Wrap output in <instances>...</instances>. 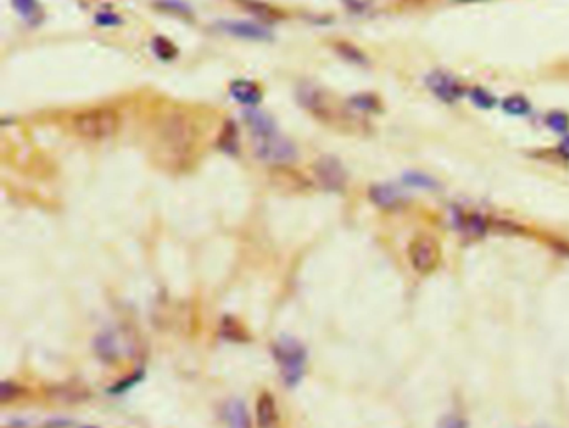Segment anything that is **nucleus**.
I'll use <instances>...</instances> for the list:
<instances>
[{"instance_id":"f257e3e1","label":"nucleus","mask_w":569,"mask_h":428,"mask_svg":"<svg viewBox=\"0 0 569 428\" xmlns=\"http://www.w3.org/2000/svg\"><path fill=\"white\" fill-rule=\"evenodd\" d=\"M120 114L112 107H92L71 117V130L87 142H107L120 130Z\"/></svg>"},{"instance_id":"f03ea898","label":"nucleus","mask_w":569,"mask_h":428,"mask_svg":"<svg viewBox=\"0 0 569 428\" xmlns=\"http://www.w3.org/2000/svg\"><path fill=\"white\" fill-rule=\"evenodd\" d=\"M157 135L160 152H165L170 159L189 157L196 145V127L189 117L177 112L160 120Z\"/></svg>"},{"instance_id":"7ed1b4c3","label":"nucleus","mask_w":569,"mask_h":428,"mask_svg":"<svg viewBox=\"0 0 569 428\" xmlns=\"http://www.w3.org/2000/svg\"><path fill=\"white\" fill-rule=\"evenodd\" d=\"M272 355H274L277 367H279L282 382L288 387H298L306 373V363H308V350L298 338L282 335L272 345Z\"/></svg>"},{"instance_id":"20e7f679","label":"nucleus","mask_w":569,"mask_h":428,"mask_svg":"<svg viewBox=\"0 0 569 428\" xmlns=\"http://www.w3.org/2000/svg\"><path fill=\"white\" fill-rule=\"evenodd\" d=\"M252 149H254L256 157L262 162L282 167L289 165L298 159V147L291 139L281 134L279 127L269 130L261 135L252 137Z\"/></svg>"},{"instance_id":"39448f33","label":"nucleus","mask_w":569,"mask_h":428,"mask_svg":"<svg viewBox=\"0 0 569 428\" xmlns=\"http://www.w3.org/2000/svg\"><path fill=\"white\" fill-rule=\"evenodd\" d=\"M409 262L417 274L427 275L437 269L441 262V247L437 240L427 235H419L409 243Z\"/></svg>"},{"instance_id":"423d86ee","label":"nucleus","mask_w":569,"mask_h":428,"mask_svg":"<svg viewBox=\"0 0 569 428\" xmlns=\"http://www.w3.org/2000/svg\"><path fill=\"white\" fill-rule=\"evenodd\" d=\"M314 177L324 191L340 192L348 183V172L344 165L333 155H324L315 160Z\"/></svg>"},{"instance_id":"0eeeda50","label":"nucleus","mask_w":569,"mask_h":428,"mask_svg":"<svg viewBox=\"0 0 569 428\" xmlns=\"http://www.w3.org/2000/svg\"><path fill=\"white\" fill-rule=\"evenodd\" d=\"M217 27L221 28L224 33H227V36L242 38V41L267 42L272 38V32L269 31V28L261 26V23H256V22L222 21L217 23Z\"/></svg>"},{"instance_id":"6e6552de","label":"nucleus","mask_w":569,"mask_h":428,"mask_svg":"<svg viewBox=\"0 0 569 428\" xmlns=\"http://www.w3.org/2000/svg\"><path fill=\"white\" fill-rule=\"evenodd\" d=\"M426 84L429 87L431 92L434 95L439 97L442 102L452 104L463 95V87L459 85V82L454 77L446 74V72H434L426 79Z\"/></svg>"},{"instance_id":"1a4fd4ad","label":"nucleus","mask_w":569,"mask_h":428,"mask_svg":"<svg viewBox=\"0 0 569 428\" xmlns=\"http://www.w3.org/2000/svg\"><path fill=\"white\" fill-rule=\"evenodd\" d=\"M229 94L237 104L249 107V109H256V105L261 104L262 100V89L259 84L247 79H237L231 82Z\"/></svg>"},{"instance_id":"9d476101","label":"nucleus","mask_w":569,"mask_h":428,"mask_svg":"<svg viewBox=\"0 0 569 428\" xmlns=\"http://www.w3.org/2000/svg\"><path fill=\"white\" fill-rule=\"evenodd\" d=\"M257 428H276L279 423V413L274 397L269 392H262L256 402Z\"/></svg>"},{"instance_id":"9b49d317","label":"nucleus","mask_w":569,"mask_h":428,"mask_svg":"<svg viewBox=\"0 0 569 428\" xmlns=\"http://www.w3.org/2000/svg\"><path fill=\"white\" fill-rule=\"evenodd\" d=\"M369 198L377 207L391 210V208H397L401 205L402 200H404V196L397 187L389 186V183H377V186L369 188Z\"/></svg>"},{"instance_id":"f8f14e48","label":"nucleus","mask_w":569,"mask_h":428,"mask_svg":"<svg viewBox=\"0 0 569 428\" xmlns=\"http://www.w3.org/2000/svg\"><path fill=\"white\" fill-rule=\"evenodd\" d=\"M454 223L458 230L469 237H481L488 230V222L483 215L474 212H456Z\"/></svg>"},{"instance_id":"ddd939ff","label":"nucleus","mask_w":569,"mask_h":428,"mask_svg":"<svg viewBox=\"0 0 569 428\" xmlns=\"http://www.w3.org/2000/svg\"><path fill=\"white\" fill-rule=\"evenodd\" d=\"M224 420L227 423V428H252V420L247 407L242 400L227 402L224 405Z\"/></svg>"},{"instance_id":"4468645a","label":"nucleus","mask_w":569,"mask_h":428,"mask_svg":"<svg viewBox=\"0 0 569 428\" xmlns=\"http://www.w3.org/2000/svg\"><path fill=\"white\" fill-rule=\"evenodd\" d=\"M12 6L26 22L32 23V26L41 22L42 9L38 0H12Z\"/></svg>"},{"instance_id":"2eb2a0df","label":"nucleus","mask_w":569,"mask_h":428,"mask_svg":"<svg viewBox=\"0 0 569 428\" xmlns=\"http://www.w3.org/2000/svg\"><path fill=\"white\" fill-rule=\"evenodd\" d=\"M152 50L155 55H157L160 60H172L174 57L177 55V48L174 46L172 42L167 41V38L162 37V36H157L152 41Z\"/></svg>"},{"instance_id":"dca6fc26","label":"nucleus","mask_w":569,"mask_h":428,"mask_svg":"<svg viewBox=\"0 0 569 428\" xmlns=\"http://www.w3.org/2000/svg\"><path fill=\"white\" fill-rule=\"evenodd\" d=\"M503 109L509 115H526L531 110V105L521 95H511L503 100Z\"/></svg>"},{"instance_id":"f3484780","label":"nucleus","mask_w":569,"mask_h":428,"mask_svg":"<svg viewBox=\"0 0 569 428\" xmlns=\"http://www.w3.org/2000/svg\"><path fill=\"white\" fill-rule=\"evenodd\" d=\"M241 6H244L247 11L256 14V16H259L262 18H267V21H272V18H279L281 14L276 11V9H272L269 6H266V4L262 2H257V0H239Z\"/></svg>"},{"instance_id":"a211bd4d","label":"nucleus","mask_w":569,"mask_h":428,"mask_svg":"<svg viewBox=\"0 0 569 428\" xmlns=\"http://www.w3.org/2000/svg\"><path fill=\"white\" fill-rule=\"evenodd\" d=\"M219 147H221L224 152L227 154H234L237 149V132L234 124H226L224 127L221 137H219Z\"/></svg>"},{"instance_id":"6ab92c4d","label":"nucleus","mask_w":569,"mask_h":428,"mask_svg":"<svg viewBox=\"0 0 569 428\" xmlns=\"http://www.w3.org/2000/svg\"><path fill=\"white\" fill-rule=\"evenodd\" d=\"M157 6L162 9L164 12L176 14V16H181V17H191L192 16L191 7H189L187 4L184 2V0H159Z\"/></svg>"},{"instance_id":"aec40b11","label":"nucleus","mask_w":569,"mask_h":428,"mask_svg":"<svg viewBox=\"0 0 569 428\" xmlns=\"http://www.w3.org/2000/svg\"><path fill=\"white\" fill-rule=\"evenodd\" d=\"M546 124L549 129L554 130V132L566 134L569 130V117L566 114H563V112H551V114L546 117Z\"/></svg>"},{"instance_id":"412c9836","label":"nucleus","mask_w":569,"mask_h":428,"mask_svg":"<svg viewBox=\"0 0 569 428\" xmlns=\"http://www.w3.org/2000/svg\"><path fill=\"white\" fill-rule=\"evenodd\" d=\"M404 182L409 183L412 187H421V188H436V182L431 177H427L426 173L419 172H409L404 175Z\"/></svg>"},{"instance_id":"4be33fe9","label":"nucleus","mask_w":569,"mask_h":428,"mask_svg":"<svg viewBox=\"0 0 569 428\" xmlns=\"http://www.w3.org/2000/svg\"><path fill=\"white\" fill-rule=\"evenodd\" d=\"M338 50H339L340 55L346 58V60L354 62V64H364V62H366V57H364V53L359 50V48L353 47L351 43H339Z\"/></svg>"},{"instance_id":"5701e85b","label":"nucleus","mask_w":569,"mask_h":428,"mask_svg":"<svg viewBox=\"0 0 569 428\" xmlns=\"http://www.w3.org/2000/svg\"><path fill=\"white\" fill-rule=\"evenodd\" d=\"M471 100L481 109H491L496 104V99L484 89H473L471 90Z\"/></svg>"},{"instance_id":"b1692460","label":"nucleus","mask_w":569,"mask_h":428,"mask_svg":"<svg viewBox=\"0 0 569 428\" xmlns=\"http://www.w3.org/2000/svg\"><path fill=\"white\" fill-rule=\"evenodd\" d=\"M95 23L100 27H118L122 23V18L110 11H102L95 16Z\"/></svg>"},{"instance_id":"393cba45","label":"nucleus","mask_w":569,"mask_h":428,"mask_svg":"<svg viewBox=\"0 0 569 428\" xmlns=\"http://www.w3.org/2000/svg\"><path fill=\"white\" fill-rule=\"evenodd\" d=\"M353 105L357 107V109H362V110H374L377 107V102H376V99H374L372 95L362 94V95L354 97Z\"/></svg>"},{"instance_id":"a878e982","label":"nucleus","mask_w":569,"mask_h":428,"mask_svg":"<svg viewBox=\"0 0 569 428\" xmlns=\"http://www.w3.org/2000/svg\"><path fill=\"white\" fill-rule=\"evenodd\" d=\"M437 428H468V427H466V422L463 420V418L449 415V417L442 418V420L439 422V425H437Z\"/></svg>"},{"instance_id":"bb28decb","label":"nucleus","mask_w":569,"mask_h":428,"mask_svg":"<svg viewBox=\"0 0 569 428\" xmlns=\"http://www.w3.org/2000/svg\"><path fill=\"white\" fill-rule=\"evenodd\" d=\"M82 428H97V427H82Z\"/></svg>"}]
</instances>
